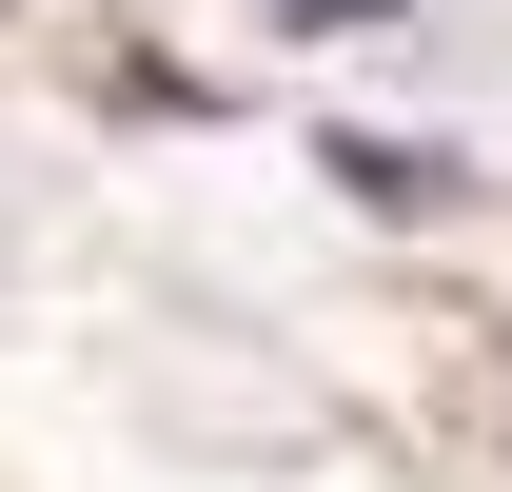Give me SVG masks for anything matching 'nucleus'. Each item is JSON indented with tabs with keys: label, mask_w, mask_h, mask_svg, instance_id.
<instances>
[{
	"label": "nucleus",
	"mask_w": 512,
	"mask_h": 492,
	"mask_svg": "<svg viewBox=\"0 0 512 492\" xmlns=\"http://www.w3.org/2000/svg\"><path fill=\"white\" fill-rule=\"evenodd\" d=\"M335 178L375 197V217H434V197H453V158H434V138H335Z\"/></svg>",
	"instance_id": "obj_1"
},
{
	"label": "nucleus",
	"mask_w": 512,
	"mask_h": 492,
	"mask_svg": "<svg viewBox=\"0 0 512 492\" xmlns=\"http://www.w3.org/2000/svg\"><path fill=\"white\" fill-rule=\"evenodd\" d=\"M296 20H335V40H375V20H394V0H296Z\"/></svg>",
	"instance_id": "obj_2"
}]
</instances>
